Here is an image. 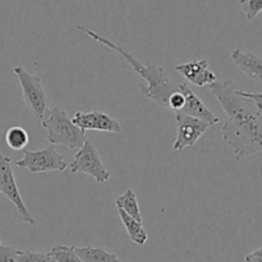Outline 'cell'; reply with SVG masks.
<instances>
[{
  "label": "cell",
  "mask_w": 262,
  "mask_h": 262,
  "mask_svg": "<svg viewBox=\"0 0 262 262\" xmlns=\"http://www.w3.org/2000/svg\"><path fill=\"white\" fill-rule=\"evenodd\" d=\"M246 262H262V248H257V250L252 251L248 253L245 258Z\"/></svg>",
  "instance_id": "obj_22"
},
{
  "label": "cell",
  "mask_w": 262,
  "mask_h": 262,
  "mask_svg": "<svg viewBox=\"0 0 262 262\" xmlns=\"http://www.w3.org/2000/svg\"><path fill=\"white\" fill-rule=\"evenodd\" d=\"M13 72H14L15 77H17L20 87H22L23 100L26 102V106L33 115V118L41 122L50 110L48 94L43 89L41 78L38 76L31 74L22 66L14 67Z\"/></svg>",
  "instance_id": "obj_4"
},
{
  "label": "cell",
  "mask_w": 262,
  "mask_h": 262,
  "mask_svg": "<svg viewBox=\"0 0 262 262\" xmlns=\"http://www.w3.org/2000/svg\"><path fill=\"white\" fill-rule=\"evenodd\" d=\"M222 104L227 122L222 127L223 141L237 160L262 152V94L241 90L233 81L209 84Z\"/></svg>",
  "instance_id": "obj_1"
},
{
  "label": "cell",
  "mask_w": 262,
  "mask_h": 262,
  "mask_svg": "<svg viewBox=\"0 0 262 262\" xmlns=\"http://www.w3.org/2000/svg\"><path fill=\"white\" fill-rule=\"evenodd\" d=\"M178 91L184 97V105L179 113L202 120V122L207 123L210 127L220 123L219 117L215 115V113H212L204 104V101L187 86V83H178Z\"/></svg>",
  "instance_id": "obj_10"
},
{
  "label": "cell",
  "mask_w": 262,
  "mask_h": 262,
  "mask_svg": "<svg viewBox=\"0 0 262 262\" xmlns=\"http://www.w3.org/2000/svg\"><path fill=\"white\" fill-rule=\"evenodd\" d=\"M0 194L9 200L17 209L22 220L30 225H35V219L28 211L25 201L19 193V189L15 182L14 171L12 166V159L0 152Z\"/></svg>",
  "instance_id": "obj_7"
},
{
  "label": "cell",
  "mask_w": 262,
  "mask_h": 262,
  "mask_svg": "<svg viewBox=\"0 0 262 262\" xmlns=\"http://www.w3.org/2000/svg\"><path fill=\"white\" fill-rule=\"evenodd\" d=\"M15 165L20 169H27L33 174L64 171L68 168L67 161L55 150L54 146H49V147L37 151L26 150L23 158L15 161Z\"/></svg>",
  "instance_id": "obj_6"
},
{
  "label": "cell",
  "mask_w": 262,
  "mask_h": 262,
  "mask_svg": "<svg viewBox=\"0 0 262 262\" xmlns=\"http://www.w3.org/2000/svg\"><path fill=\"white\" fill-rule=\"evenodd\" d=\"M118 215H119V219L122 220L123 225L125 228V232L129 235L130 241L138 246H145L148 241V235L146 230L143 229L142 223L137 222V220L130 217L129 215H127L119 209H118Z\"/></svg>",
  "instance_id": "obj_13"
},
{
  "label": "cell",
  "mask_w": 262,
  "mask_h": 262,
  "mask_svg": "<svg viewBox=\"0 0 262 262\" xmlns=\"http://www.w3.org/2000/svg\"><path fill=\"white\" fill-rule=\"evenodd\" d=\"M243 13L248 20H253L262 10V0H239Z\"/></svg>",
  "instance_id": "obj_18"
},
{
  "label": "cell",
  "mask_w": 262,
  "mask_h": 262,
  "mask_svg": "<svg viewBox=\"0 0 262 262\" xmlns=\"http://www.w3.org/2000/svg\"><path fill=\"white\" fill-rule=\"evenodd\" d=\"M72 122L84 132L86 130H99V132L113 133V135L123 132L122 125L117 119H114L112 115L106 114V113L100 112V110H92L89 113H74Z\"/></svg>",
  "instance_id": "obj_9"
},
{
  "label": "cell",
  "mask_w": 262,
  "mask_h": 262,
  "mask_svg": "<svg viewBox=\"0 0 262 262\" xmlns=\"http://www.w3.org/2000/svg\"><path fill=\"white\" fill-rule=\"evenodd\" d=\"M48 256L55 262H81L74 246H54Z\"/></svg>",
  "instance_id": "obj_17"
},
{
  "label": "cell",
  "mask_w": 262,
  "mask_h": 262,
  "mask_svg": "<svg viewBox=\"0 0 262 262\" xmlns=\"http://www.w3.org/2000/svg\"><path fill=\"white\" fill-rule=\"evenodd\" d=\"M41 125L48 132V141L51 146L60 145L76 150L83 146L86 132L73 124L71 118L60 107H53L41 120Z\"/></svg>",
  "instance_id": "obj_3"
},
{
  "label": "cell",
  "mask_w": 262,
  "mask_h": 262,
  "mask_svg": "<svg viewBox=\"0 0 262 262\" xmlns=\"http://www.w3.org/2000/svg\"><path fill=\"white\" fill-rule=\"evenodd\" d=\"M19 250L7 246L0 241V262H17V255Z\"/></svg>",
  "instance_id": "obj_20"
},
{
  "label": "cell",
  "mask_w": 262,
  "mask_h": 262,
  "mask_svg": "<svg viewBox=\"0 0 262 262\" xmlns=\"http://www.w3.org/2000/svg\"><path fill=\"white\" fill-rule=\"evenodd\" d=\"M50 262H55V261H53V260H51V258H50Z\"/></svg>",
  "instance_id": "obj_23"
},
{
  "label": "cell",
  "mask_w": 262,
  "mask_h": 262,
  "mask_svg": "<svg viewBox=\"0 0 262 262\" xmlns=\"http://www.w3.org/2000/svg\"><path fill=\"white\" fill-rule=\"evenodd\" d=\"M176 71L179 72L184 78L197 87H205L217 81L216 74L209 69L207 59L187 61L176 66Z\"/></svg>",
  "instance_id": "obj_11"
},
{
  "label": "cell",
  "mask_w": 262,
  "mask_h": 262,
  "mask_svg": "<svg viewBox=\"0 0 262 262\" xmlns=\"http://www.w3.org/2000/svg\"><path fill=\"white\" fill-rule=\"evenodd\" d=\"M76 253L81 262H124L117 255L97 247H76Z\"/></svg>",
  "instance_id": "obj_14"
},
{
  "label": "cell",
  "mask_w": 262,
  "mask_h": 262,
  "mask_svg": "<svg viewBox=\"0 0 262 262\" xmlns=\"http://www.w3.org/2000/svg\"><path fill=\"white\" fill-rule=\"evenodd\" d=\"M5 142L12 150L19 151L26 148V146L30 142V136L25 128L19 125H13L5 133Z\"/></svg>",
  "instance_id": "obj_16"
},
{
  "label": "cell",
  "mask_w": 262,
  "mask_h": 262,
  "mask_svg": "<svg viewBox=\"0 0 262 262\" xmlns=\"http://www.w3.org/2000/svg\"><path fill=\"white\" fill-rule=\"evenodd\" d=\"M115 205H117V209L122 210L123 212L129 215L130 217H133L137 222L142 223V214H141L137 196H136V193L130 188L127 189L122 196L118 197L117 201H115Z\"/></svg>",
  "instance_id": "obj_15"
},
{
  "label": "cell",
  "mask_w": 262,
  "mask_h": 262,
  "mask_svg": "<svg viewBox=\"0 0 262 262\" xmlns=\"http://www.w3.org/2000/svg\"><path fill=\"white\" fill-rule=\"evenodd\" d=\"M176 120L178 123V132L173 143L174 151H183L187 147L194 146L210 128L207 123L179 112H177Z\"/></svg>",
  "instance_id": "obj_8"
},
{
  "label": "cell",
  "mask_w": 262,
  "mask_h": 262,
  "mask_svg": "<svg viewBox=\"0 0 262 262\" xmlns=\"http://www.w3.org/2000/svg\"><path fill=\"white\" fill-rule=\"evenodd\" d=\"M76 28L78 31H81V32H83L86 36H89L90 38H92L94 41L99 42L100 45L106 46V48L112 49V50L117 51L119 55H122L124 58V60L132 67L133 72L136 74H138L146 82V84H141L140 86L141 94L146 99L156 102L159 106L168 109V99L171 94L178 91V83H176L170 78L168 71L164 67L156 66V64H147L146 66V64L138 61L133 56V54L128 53L122 46H119L118 43H114L107 37L99 35L94 30H90V28L84 27L82 25L76 26Z\"/></svg>",
  "instance_id": "obj_2"
},
{
  "label": "cell",
  "mask_w": 262,
  "mask_h": 262,
  "mask_svg": "<svg viewBox=\"0 0 262 262\" xmlns=\"http://www.w3.org/2000/svg\"><path fill=\"white\" fill-rule=\"evenodd\" d=\"M17 262H50L48 253H37L32 251L19 250L17 255Z\"/></svg>",
  "instance_id": "obj_19"
},
{
  "label": "cell",
  "mask_w": 262,
  "mask_h": 262,
  "mask_svg": "<svg viewBox=\"0 0 262 262\" xmlns=\"http://www.w3.org/2000/svg\"><path fill=\"white\" fill-rule=\"evenodd\" d=\"M68 169L73 174H87L99 184H105L110 179V173L101 161L99 151L90 140L84 141L83 146L78 148L72 163L68 164Z\"/></svg>",
  "instance_id": "obj_5"
},
{
  "label": "cell",
  "mask_w": 262,
  "mask_h": 262,
  "mask_svg": "<svg viewBox=\"0 0 262 262\" xmlns=\"http://www.w3.org/2000/svg\"><path fill=\"white\" fill-rule=\"evenodd\" d=\"M183 105H184V97L179 91L174 92V94H171L170 96H169L168 109L176 110V112H181Z\"/></svg>",
  "instance_id": "obj_21"
},
{
  "label": "cell",
  "mask_w": 262,
  "mask_h": 262,
  "mask_svg": "<svg viewBox=\"0 0 262 262\" xmlns=\"http://www.w3.org/2000/svg\"><path fill=\"white\" fill-rule=\"evenodd\" d=\"M235 66L248 77L255 81H262V59L251 51L243 49H234L230 53Z\"/></svg>",
  "instance_id": "obj_12"
}]
</instances>
